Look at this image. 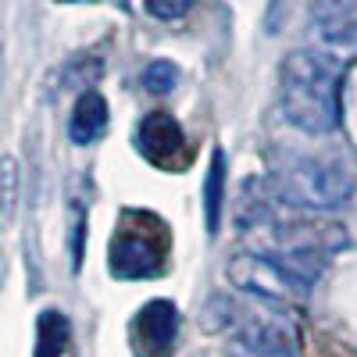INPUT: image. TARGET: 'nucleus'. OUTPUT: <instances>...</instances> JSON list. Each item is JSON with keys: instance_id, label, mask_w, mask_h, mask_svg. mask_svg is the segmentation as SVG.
<instances>
[{"instance_id": "f257e3e1", "label": "nucleus", "mask_w": 357, "mask_h": 357, "mask_svg": "<svg viewBox=\"0 0 357 357\" xmlns=\"http://www.w3.org/2000/svg\"><path fill=\"white\" fill-rule=\"evenodd\" d=\"M279 111L307 136H325L340 122V61L325 50H293L279 68Z\"/></svg>"}, {"instance_id": "f03ea898", "label": "nucleus", "mask_w": 357, "mask_h": 357, "mask_svg": "<svg viewBox=\"0 0 357 357\" xmlns=\"http://www.w3.org/2000/svg\"><path fill=\"white\" fill-rule=\"evenodd\" d=\"M275 193L304 211H336L354 197V178L325 158L289 154L275 165Z\"/></svg>"}, {"instance_id": "7ed1b4c3", "label": "nucleus", "mask_w": 357, "mask_h": 357, "mask_svg": "<svg viewBox=\"0 0 357 357\" xmlns=\"http://www.w3.org/2000/svg\"><path fill=\"white\" fill-rule=\"evenodd\" d=\"M229 275H232V282L240 289L261 296V301H268V304H282V301H289L293 293L307 289L293 272H286L279 261H272L268 254H257V250L236 257L232 268H229Z\"/></svg>"}, {"instance_id": "20e7f679", "label": "nucleus", "mask_w": 357, "mask_h": 357, "mask_svg": "<svg viewBox=\"0 0 357 357\" xmlns=\"http://www.w3.org/2000/svg\"><path fill=\"white\" fill-rule=\"evenodd\" d=\"M111 272L118 279H154L165 264V247H158L146 232L122 229L111 240Z\"/></svg>"}, {"instance_id": "39448f33", "label": "nucleus", "mask_w": 357, "mask_h": 357, "mask_svg": "<svg viewBox=\"0 0 357 357\" xmlns=\"http://www.w3.org/2000/svg\"><path fill=\"white\" fill-rule=\"evenodd\" d=\"M314 36L333 50L357 47V0H307Z\"/></svg>"}, {"instance_id": "423d86ee", "label": "nucleus", "mask_w": 357, "mask_h": 357, "mask_svg": "<svg viewBox=\"0 0 357 357\" xmlns=\"http://www.w3.org/2000/svg\"><path fill=\"white\" fill-rule=\"evenodd\" d=\"M178 311L172 301H151L136 314V354L139 357H168L175 347Z\"/></svg>"}, {"instance_id": "0eeeda50", "label": "nucleus", "mask_w": 357, "mask_h": 357, "mask_svg": "<svg viewBox=\"0 0 357 357\" xmlns=\"http://www.w3.org/2000/svg\"><path fill=\"white\" fill-rule=\"evenodd\" d=\"M236 347L247 357H293V336L282 321L272 318H247L236 329Z\"/></svg>"}, {"instance_id": "6e6552de", "label": "nucleus", "mask_w": 357, "mask_h": 357, "mask_svg": "<svg viewBox=\"0 0 357 357\" xmlns=\"http://www.w3.org/2000/svg\"><path fill=\"white\" fill-rule=\"evenodd\" d=\"M107 126V104L100 93L86 89L79 93L75 107H72V118H68V132H72V143H93Z\"/></svg>"}, {"instance_id": "1a4fd4ad", "label": "nucleus", "mask_w": 357, "mask_h": 357, "mask_svg": "<svg viewBox=\"0 0 357 357\" xmlns=\"http://www.w3.org/2000/svg\"><path fill=\"white\" fill-rule=\"evenodd\" d=\"M222 197H225V165H222V151H211V165H207V175H204V222H207V232H218Z\"/></svg>"}, {"instance_id": "9d476101", "label": "nucleus", "mask_w": 357, "mask_h": 357, "mask_svg": "<svg viewBox=\"0 0 357 357\" xmlns=\"http://www.w3.org/2000/svg\"><path fill=\"white\" fill-rule=\"evenodd\" d=\"M175 82H178V68L172 61H151L143 68V89H146V93H154V97L172 93Z\"/></svg>"}, {"instance_id": "9b49d317", "label": "nucleus", "mask_w": 357, "mask_h": 357, "mask_svg": "<svg viewBox=\"0 0 357 357\" xmlns=\"http://www.w3.org/2000/svg\"><path fill=\"white\" fill-rule=\"evenodd\" d=\"M143 8L151 11V15H154L158 22H175V18L190 15L193 0H143Z\"/></svg>"}, {"instance_id": "f8f14e48", "label": "nucleus", "mask_w": 357, "mask_h": 357, "mask_svg": "<svg viewBox=\"0 0 357 357\" xmlns=\"http://www.w3.org/2000/svg\"><path fill=\"white\" fill-rule=\"evenodd\" d=\"M15 190H18V168H15V158L4 161V218L15 215Z\"/></svg>"}]
</instances>
